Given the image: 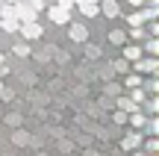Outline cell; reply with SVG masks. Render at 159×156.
Returning a JSON list of instances; mask_svg holds the SVG:
<instances>
[{"mask_svg":"<svg viewBox=\"0 0 159 156\" xmlns=\"http://www.w3.org/2000/svg\"><path fill=\"white\" fill-rule=\"evenodd\" d=\"M136 71L156 74V71H159V59H153V56H150V59H142V56H139V59H136Z\"/></svg>","mask_w":159,"mask_h":156,"instance_id":"obj_2","label":"cell"},{"mask_svg":"<svg viewBox=\"0 0 159 156\" xmlns=\"http://www.w3.org/2000/svg\"><path fill=\"white\" fill-rule=\"evenodd\" d=\"M18 18H21V21H35V12L30 9V6H18Z\"/></svg>","mask_w":159,"mask_h":156,"instance_id":"obj_11","label":"cell"},{"mask_svg":"<svg viewBox=\"0 0 159 156\" xmlns=\"http://www.w3.org/2000/svg\"><path fill=\"white\" fill-rule=\"evenodd\" d=\"M148 53H150V56H159V41H156V38L148 41Z\"/></svg>","mask_w":159,"mask_h":156,"instance_id":"obj_17","label":"cell"},{"mask_svg":"<svg viewBox=\"0 0 159 156\" xmlns=\"http://www.w3.org/2000/svg\"><path fill=\"white\" fill-rule=\"evenodd\" d=\"M109 41H112V44H124L127 33H124V29H112V33H109Z\"/></svg>","mask_w":159,"mask_h":156,"instance_id":"obj_12","label":"cell"},{"mask_svg":"<svg viewBox=\"0 0 159 156\" xmlns=\"http://www.w3.org/2000/svg\"><path fill=\"white\" fill-rule=\"evenodd\" d=\"M127 121H130V127H133V130H139V127H144V124H148V118H144L139 109H133L130 115H127Z\"/></svg>","mask_w":159,"mask_h":156,"instance_id":"obj_6","label":"cell"},{"mask_svg":"<svg viewBox=\"0 0 159 156\" xmlns=\"http://www.w3.org/2000/svg\"><path fill=\"white\" fill-rule=\"evenodd\" d=\"M121 147H124V150H139V147H142V136H139V133H130V136H124Z\"/></svg>","mask_w":159,"mask_h":156,"instance_id":"obj_4","label":"cell"},{"mask_svg":"<svg viewBox=\"0 0 159 156\" xmlns=\"http://www.w3.org/2000/svg\"><path fill=\"white\" fill-rule=\"evenodd\" d=\"M144 97H148V94L142 91V86H133V88H130V100H133L136 106H139V103H144Z\"/></svg>","mask_w":159,"mask_h":156,"instance_id":"obj_9","label":"cell"},{"mask_svg":"<svg viewBox=\"0 0 159 156\" xmlns=\"http://www.w3.org/2000/svg\"><path fill=\"white\" fill-rule=\"evenodd\" d=\"M100 15H106V18H118V3L115 0H100Z\"/></svg>","mask_w":159,"mask_h":156,"instance_id":"obj_5","label":"cell"},{"mask_svg":"<svg viewBox=\"0 0 159 156\" xmlns=\"http://www.w3.org/2000/svg\"><path fill=\"white\" fill-rule=\"evenodd\" d=\"M47 15H50V21L53 24H68V18H71V9H65V6H50L47 9Z\"/></svg>","mask_w":159,"mask_h":156,"instance_id":"obj_1","label":"cell"},{"mask_svg":"<svg viewBox=\"0 0 159 156\" xmlns=\"http://www.w3.org/2000/svg\"><path fill=\"white\" fill-rule=\"evenodd\" d=\"M130 3H133V6H142V3H144V0H130Z\"/></svg>","mask_w":159,"mask_h":156,"instance_id":"obj_20","label":"cell"},{"mask_svg":"<svg viewBox=\"0 0 159 156\" xmlns=\"http://www.w3.org/2000/svg\"><path fill=\"white\" fill-rule=\"evenodd\" d=\"M133 156H148V153H133Z\"/></svg>","mask_w":159,"mask_h":156,"instance_id":"obj_21","label":"cell"},{"mask_svg":"<svg viewBox=\"0 0 159 156\" xmlns=\"http://www.w3.org/2000/svg\"><path fill=\"white\" fill-rule=\"evenodd\" d=\"M127 35H133V41H139V38H144V35H148V29H144L142 24H139V27H133V29H130Z\"/></svg>","mask_w":159,"mask_h":156,"instance_id":"obj_13","label":"cell"},{"mask_svg":"<svg viewBox=\"0 0 159 156\" xmlns=\"http://www.w3.org/2000/svg\"><path fill=\"white\" fill-rule=\"evenodd\" d=\"M80 12H83L85 18H94V15H100V6L97 3H80Z\"/></svg>","mask_w":159,"mask_h":156,"instance_id":"obj_8","label":"cell"},{"mask_svg":"<svg viewBox=\"0 0 159 156\" xmlns=\"http://www.w3.org/2000/svg\"><path fill=\"white\" fill-rule=\"evenodd\" d=\"M144 150H148V153H156V150H159V141H156V139H150L148 145H144Z\"/></svg>","mask_w":159,"mask_h":156,"instance_id":"obj_18","label":"cell"},{"mask_svg":"<svg viewBox=\"0 0 159 156\" xmlns=\"http://www.w3.org/2000/svg\"><path fill=\"white\" fill-rule=\"evenodd\" d=\"M59 6H65V9H71V6H74V0H59Z\"/></svg>","mask_w":159,"mask_h":156,"instance_id":"obj_19","label":"cell"},{"mask_svg":"<svg viewBox=\"0 0 159 156\" xmlns=\"http://www.w3.org/2000/svg\"><path fill=\"white\" fill-rule=\"evenodd\" d=\"M21 35H24V38H39V35H44V33H41V27H39L35 21H24Z\"/></svg>","mask_w":159,"mask_h":156,"instance_id":"obj_3","label":"cell"},{"mask_svg":"<svg viewBox=\"0 0 159 156\" xmlns=\"http://www.w3.org/2000/svg\"><path fill=\"white\" fill-rule=\"evenodd\" d=\"M142 82H144V80L139 77V71H136V74H130V77L124 80V86H127V88H133V86H142Z\"/></svg>","mask_w":159,"mask_h":156,"instance_id":"obj_14","label":"cell"},{"mask_svg":"<svg viewBox=\"0 0 159 156\" xmlns=\"http://www.w3.org/2000/svg\"><path fill=\"white\" fill-rule=\"evenodd\" d=\"M127 21H130V27H139V24H144V15H142V12H133Z\"/></svg>","mask_w":159,"mask_h":156,"instance_id":"obj_16","label":"cell"},{"mask_svg":"<svg viewBox=\"0 0 159 156\" xmlns=\"http://www.w3.org/2000/svg\"><path fill=\"white\" fill-rule=\"evenodd\" d=\"M139 56H142V47H139V44H127L124 47V59H127V62H136Z\"/></svg>","mask_w":159,"mask_h":156,"instance_id":"obj_7","label":"cell"},{"mask_svg":"<svg viewBox=\"0 0 159 156\" xmlns=\"http://www.w3.org/2000/svg\"><path fill=\"white\" fill-rule=\"evenodd\" d=\"M118 106H121V109H124V112H133V109H139V106L133 103L130 97H121V100H118Z\"/></svg>","mask_w":159,"mask_h":156,"instance_id":"obj_15","label":"cell"},{"mask_svg":"<svg viewBox=\"0 0 159 156\" xmlns=\"http://www.w3.org/2000/svg\"><path fill=\"white\" fill-rule=\"evenodd\" d=\"M85 35H89V33H85L83 24H74V27H71V38H74V41H85Z\"/></svg>","mask_w":159,"mask_h":156,"instance_id":"obj_10","label":"cell"}]
</instances>
